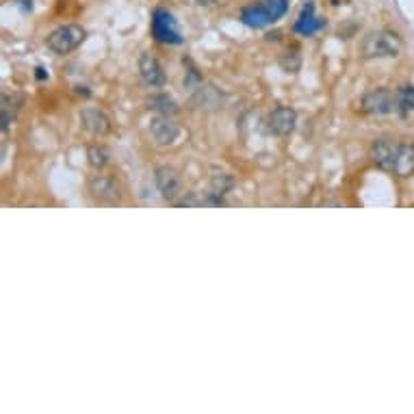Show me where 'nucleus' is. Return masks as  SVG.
<instances>
[{
	"label": "nucleus",
	"instance_id": "obj_1",
	"mask_svg": "<svg viewBox=\"0 0 414 414\" xmlns=\"http://www.w3.org/2000/svg\"><path fill=\"white\" fill-rule=\"evenodd\" d=\"M404 50V39L399 33L389 31V28H377V31L366 33L360 43L362 59H393L399 56Z\"/></svg>",
	"mask_w": 414,
	"mask_h": 414
},
{
	"label": "nucleus",
	"instance_id": "obj_2",
	"mask_svg": "<svg viewBox=\"0 0 414 414\" xmlns=\"http://www.w3.org/2000/svg\"><path fill=\"white\" fill-rule=\"evenodd\" d=\"M289 11V0H258L243 7L241 22L249 28H265L282 20Z\"/></svg>",
	"mask_w": 414,
	"mask_h": 414
},
{
	"label": "nucleus",
	"instance_id": "obj_3",
	"mask_svg": "<svg viewBox=\"0 0 414 414\" xmlns=\"http://www.w3.org/2000/svg\"><path fill=\"white\" fill-rule=\"evenodd\" d=\"M85 39V28L79 24H65L59 26L56 31H52L46 39V46L54 54H68L72 50H76Z\"/></svg>",
	"mask_w": 414,
	"mask_h": 414
},
{
	"label": "nucleus",
	"instance_id": "obj_4",
	"mask_svg": "<svg viewBox=\"0 0 414 414\" xmlns=\"http://www.w3.org/2000/svg\"><path fill=\"white\" fill-rule=\"evenodd\" d=\"M152 35L156 41L161 43H183V33H180V26L178 20L174 18V13L167 9H154L152 13Z\"/></svg>",
	"mask_w": 414,
	"mask_h": 414
},
{
	"label": "nucleus",
	"instance_id": "obj_5",
	"mask_svg": "<svg viewBox=\"0 0 414 414\" xmlns=\"http://www.w3.org/2000/svg\"><path fill=\"white\" fill-rule=\"evenodd\" d=\"M362 111L369 115H391L397 111V90L377 87L362 98Z\"/></svg>",
	"mask_w": 414,
	"mask_h": 414
},
{
	"label": "nucleus",
	"instance_id": "obj_6",
	"mask_svg": "<svg viewBox=\"0 0 414 414\" xmlns=\"http://www.w3.org/2000/svg\"><path fill=\"white\" fill-rule=\"evenodd\" d=\"M267 130L276 137H289L298 126V113L289 107H278L267 115Z\"/></svg>",
	"mask_w": 414,
	"mask_h": 414
},
{
	"label": "nucleus",
	"instance_id": "obj_7",
	"mask_svg": "<svg viewBox=\"0 0 414 414\" xmlns=\"http://www.w3.org/2000/svg\"><path fill=\"white\" fill-rule=\"evenodd\" d=\"M154 183H156V189L161 191L163 198L169 200V202H178V196L183 191V180L174 167H158L154 172Z\"/></svg>",
	"mask_w": 414,
	"mask_h": 414
},
{
	"label": "nucleus",
	"instance_id": "obj_8",
	"mask_svg": "<svg viewBox=\"0 0 414 414\" xmlns=\"http://www.w3.org/2000/svg\"><path fill=\"white\" fill-rule=\"evenodd\" d=\"M90 194L100 204H117L122 198L120 185H117L111 176H94L90 180Z\"/></svg>",
	"mask_w": 414,
	"mask_h": 414
},
{
	"label": "nucleus",
	"instance_id": "obj_9",
	"mask_svg": "<svg viewBox=\"0 0 414 414\" xmlns=\"http://www.w3.org/2000/svg\"><path fill=\"white\" fill-rule=\"evenodd\" d=\"M150 135L158 145H172L180 137V126L169 115H156L150 122Z\"/></svg>",
	"mask_w": 414,
	"mask_h": 414
},
{
	"label": "nucleus",
	"instance_id": "obj_10",
	"mask_svg": "<svg viewBox=\"0 0 414 414\" xmlns=\"http://www.w3.org/2000/svg\"><path fill=\"white\" fill-rule=\"evenodd\" d=\"M139 74L145 85L150 87H163L167 83V76H165V70H163L161 61L150 54V52H141L139 54Z\"/></svg>",
	"mask_w": 414,
	"mask_h": 414
},
{
	"label": "nucleus",
	"instance_id": "obj_11",
	"mask_svg": "<svg viewBox=\"0 0 414 414\" xmlns=\"http://www.w3.org/2000/svg\"><path fill=\"white\" fill-rule=\"evenodd\" d=\"M395 152H397V143L389 139H375L371 145V161L384 172H393V163H395Z\"/></svg>",
	"mask_w": 414,
	"mask_h": 414
},
{
	"label": "nucleus",
	"instance_id": "obj_12",
	"mask_svg": "<svg viewBox=\"0 0 414 414\" xmlns=\"http://www.w3.org/2000/svg\"><path fill=\"white\" fill-rule=\"evenodd\" d=\"M81 122L96 137H105V135H109V132H111V120L98 109H85L81 113Z\"/></svg>",
	"mask_w": 414,
	"mask_h": 414
},
{
	"label": "nucleus",
	"instance_id": "obj_13",
	"mask_svg": "<svg viewBox=\"0 0 414 414\" xmlns=\"http://www.w3.org/2000/svg\"><path fill=\"white\" fill-rule=\"evenodd\" d=\"M393 174L399 176V178H408V176L414 174V145H410V143H397Z\"/></svg>",
	"mask_w": 414,
	"mask_h": 414
},
{
	"label": "nucleus",
	"instance_id": "obj_14",
	"mask_svg": "<svg viewBox=\"0 0 414 414\" xmlns=\"http://www.w3.org/2000/svg\"><path fill=\"white\" fill-rule=\"evenodd\" d=\"M323 26H325V20L317 18V16H315V5H313V3H308V5L302 9L298 22H295V33L310 37V35L319 33Z\"/></svg>",
	"mask_w": 414,
	"mask_h": 414
},
{
	"label": "nucleus",
	"instance_id": "obj_15",
	"mask_svg": "<svg viewBox=\"0 0 414 414\" xmlns=\"http://www.w3.org/2000/svg\"><path fill=\"white\" fill-rule=\"evenodd\" d=\"M22 105V96H3V107H0V117H3V130L9 128V124L16 120V115Z\"/></svg>",
	"mask_w": 414,
	"mask_h": 414
},
{
	"label": "nucleus",
	"instance_id": "obj_16",
	"mask_svg": "<svg viewBox=\"0 0 414 414\" xmlns=\"http://www.w3.org/2000/svg\"><path fill=\"white\" fill-rule=\"evenodd\" d=\"M147 109L156 111L158 115H174L176 111H178L176 102L169 96H165V94H156V96L147 98Z\"/></svg>",
	"mask_w": 414,
	"mask_h": 414
},
{
	"label": "nucleus",
	"instance_id": "obj_17",
	"mask_svg": "<svg viewBox=\"0 0 414 414\" xmlns=\"http://www.w3.org/2000/svg\"><path fill=\"white\" fill-rule=\"evenodd\" d=\"M414 111V85H404L397 90V113L410 115Z\"/></svg>",
	"mask_w": 414,
	"mask_h": 414
},
{
	"label": "nucleus",
	"instance_id": "obj_18",
	"mask_svg": "<svg viewBox=\"0 0 414 414\" xmlns=\"http://www.w3.org/2000/svg\"><path fill=\"white\" fill-rule=\"evenodd\" d=\"M87 156H90L92 167H96V169L105 167V165H107V158H109L105 147H98V145H92L90 150H87Z\"/></svg>",
	"mask_w": 414,
	"mask_h": 414
},
{
	"label": "nucleus",
	"instance_id": "obj_19",
	"mask_svg": "<svg viewBox=\"0 0 414 414\" xmlns=\"http://www.w3.org/2000/svg\"><path fill=\"white\" fill-rule=\"evenodd\" d=\"M16 3H18L24 11H31V9H33V0H16Z\"/></svg>",
	"mask_w": 414,
	"mask_h": 414
},
{
	"label": "nucleus",
	"instance_id": "obj_20",
	"mask_svg": "<svg viewBox=\"0 0 414 414\" xmlns=\"http://www.w3.org/2000/svg\"><path fill=\"white\" fill-rule=\"evenodd\" d=\"M198 3H200V5H211L213 0H198Z\"/></svg>",
	"mask_w": 414,
	"mask_h": 414
}]
</instances>
